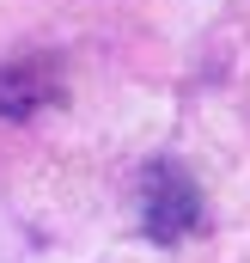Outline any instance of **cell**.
<instances>
[{"label":"cell","instance_id":"obj_1","mask_svg":"<svg viewBox=\"0 0 250 263\" xmlns=\"http://www.w3.org/2000/svg\"><path fill=\"white\" fill-rule=\"evenodd\" d=\"M140 208H147V233H153L159 245H177V239H189V233L201 227V196H195V184H189L177 165H153V172H147Z\"/></svg>","mask_w":250,"mask_h":263}]
</instances>
